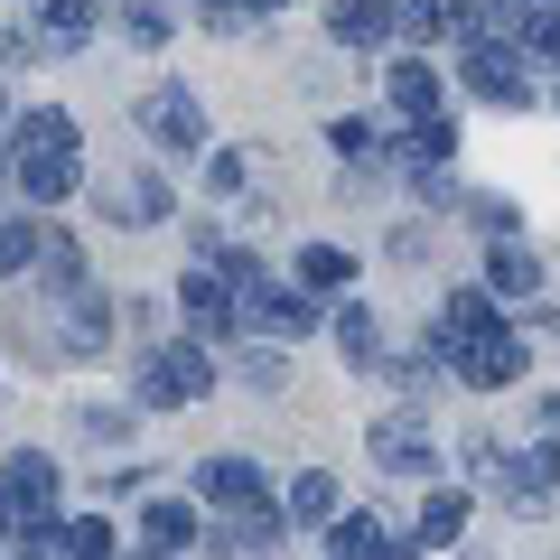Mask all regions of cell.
Here are the masks:
<instances>
[{
  "label": "cell",
  "mask_w": 560,
  "mask_h": 560,
  "mask_svg": "<svg viewBox=\"0 0 560 560\" xmlns=\"http://www.w3.org/2000/svg\"><path fill=\"white\" fill-rule=\"evenodd\" d=\"M486 300H541V253H523V243H486Z\"/></svg>",
  "instance_id": "obj_16"
},
{
  "label": "cell",
  "mask_w": 560,
  "mask_h": 560,
  "mask_svg": "<svg viewBox=\"0 0 560 560\" xmlns=\"http://www.w3.org/2000/svg\"><path fill=\"white\" fill-rule=\"evenodd\" d=\"M327 150H337V160H364V168H393V121L337 113V121H327Z\"/></svg>",
  "instance_id": "obj_17"
},
{
  "label": "cell",
  "mask_w": 560,
  "mask_h": 560,
  "mask_svg": "<svg viewBox=\"0 0 560 560\" xmlns=\"http://www.w3.org/2000/svg\"><path fill=\"white\" fill-rule=\"evenodd\" d=\"M327 514H337V477H327V467H300L290 495H280V523H290V533H327Z\"/></svg>",
  "instance_id": "obj_18"
},
{
  "label": "cell",
  "mask_w": 560,
  "mask_h": 560,
  "mask_svg": "<svg viewBox=\"0 0 560 560\" xmlns=\"http://www.w3.org/2000/svg\"><path fill=\"white\" fill-rule=\"evenodd\" d=\"M253 10H290V0H253Z\"/></svg>",
  "instance_id": "obj_38"
},
{
  "label": "cell",
  "mask_w": 560,
  "mask_h": 560,
  "mask_svg": "<svg viewBox=\"0 0 560 560\" xmlns=\"http://www.w3.org/2000/svg\"><path fill=\"white\" fill-rule=\"evenodd\" d=\"M374 533H383L374 504H364V514H327V551H337V560H364V551H374Z\"/></svg>",
  "instance_id": "obj_25"
},
{
  "label": "cell",
  "mask_w": 560,
  "mask_h": 560,
  "mask_svg": "<svg viewBox=\"0 0 560 560\" xmlns=\"http://www.w3.org/2000/svg\"><path fill=\"white\" fill-rule=\"evenodd\" d=\"M20 261H38V224L0 215V271H20Z\"/></svg>",
  "instance_id": "obj_29"
},
{
  "label": "cell",
  "mask_w": 560,
  "mask_h": 560,
  "mask_svg": "<svg viewBox=\"0 0 560 560\" xmlns=\"http://www.w3.org/2000/svg\"><path fill=\"white\" fill-rule=\"evenodd\" d=\"M458 560H504V551H495V541H458Z\"/></svg>",
  "instance_id": "obj_36"
},
{
  "label": "cell",
  "mask_w": 560,
  "mask_h": 560,
  "mask_svg": "<svg viewBox=\"0 0 560 560\" xmlns=\"http://www.w3.org/2000/svg\"><path fill=\"white\" fill-rule=\"evenodd\" d=\"M234 308H243L253 327H271V337H308V327L327 318V300H308L300 280H253V290H243Z\"/></svg>",
  "instance_id": "obj_6"
},
{
  "label": "cell",
  "mask_w": 560,
  "mask_h": 560,
  "mask_svg": "<svg viewBox=\"0 0 560 560\" xmlns=\"http://www.w3.org/2000/svg\"><path fill=\"white\" fill-rule=\"evenodd\" d=\"M0 495H10V514L47 523V514H57V458H38V448H20V458L0 467Z\"/></svg>",
  "instance_id": "obj_11"
},
{
  "label": "cell",
  "mask_w": 560,
  "mask_h": 560,
  "mask_svg": "<svg viewBox=\"0 0 560 560\" xmlns=\"http://www.w3.org/2000/svg\"><path fill=\"white\" fill-rule=\"evenodd\" d=\"M20 187L38 206H57L66 187H75V131H66V140H20Z\"/></svg>",
  "instance_id": "obj_12"
},
{
  "label": "cell",
  "mask_w": 560,
  "mask_h": 560,
  "mask_svg": "<svg viewBox=\"0 0 560 560\" xmlns=\"http://www.w3.org/2000/svg\"><path fill=\"white\" fill-rule=\"evenodd\" d=\"M337 364H346V374H383V364H393V337H383L374 308H346L337 300Z\"/></svg>",
  "instance_id": "obj_14"
},
{
  "label": "cell",
  "mask_w": 560,
  "mask_h": 560,
  "mask_svg": "<svg viewBox=\"0 0 560 560\" xmlns=\"http://www.w3.org/2000/svg\"><path fill=\"white\" fill-rule=\"evenodd\" d=\"M393 0H337V10H327V38H337V47H383V38H393Z\"/></svg>",
  "instance_id": "obj_20"
},
{
  "label": "cell",
  "mask_w": 560,
  "mask_h": 560,
  "mask_svg": "<svg viewBox=\"0 0 560 560\" xmlns=\"http://www.w3.org/2000/svg\"><path fill=\"white\" fill-rule=\"evenodd\" d=\"M541 430H551V440H560V393H551V401H541Z\"/></svg>",
  "instance_id": "obj_37"
},
{
  "label": "cell",
  "mask_w": 560,
  "mask_h": 560,
  "mask_svg": "<svg viewBox=\"0 0 560 560\" xmlns=\"http://www.w3.org/2000/svg\"><path fill=\"white\" fill-rule=\"evenodd\" d=\"M131 393L150 401V411H178V401L215 393V355H206V346H150L140 374H131Z\"/></svg>",
  "instance_id": "obj_2"
},
{
  "label": "cell",
  "mask_w": 560,
  "mask_h": 560,
  "mask_svg": "<svg viewBox=\"0 0 560 560\" xmlns=\"http://www.w3.org/2000/svg\"><path fill=\"white\" fill-rule=\"evenodd\" d=\"M140 533H150V551H187V541H197V514H187L178 495H160L150 514H140Z\"/></svg>",
  "instance_id": "obj_24"
},
{
  "label": "cell",
  "mask_w": 560,
  "mask_h": 560,
  "mask_svg": "<svg viewBox=\"0 0 560 560\" xmlns=\"http://www.w3.org/2000/svg\"><path fill=\"white\" fill-rule=\"evenodd\" d=\"M411 197L430 206V215H458V197H467V187L448 178V168H411Z\"/></svg>",
  "instance_id": "obj_27"
},
{
  "label": "cell",
  "mask_w": 560,
  "mask_h": 560,
  "mask_svg": "<svg viewBox=\"0 0 560 560\" xmlns=\"http://www.w3.org/2000/svg\"><path fill=\"white\" fill-rule=\"evenodd\" d=\"M458 215L477 224L486 243H514V234H523V206L504 197V187H467V197H458Z\"/></svg>",
  "instance_id": "obj_22"
},
{
  "label": "cell",
  "mask_w": 560,
  "mask_h": 560,
  "mask_svg": "<svg viewBox=\"0 0 560 560\" xmlns=\"http://www.w3.org/2000/svg\"><path fill=\"white\" fill-rule=\"evenodd\" d=\"M364 560H420V541L411 533H374V551H364Z\"/></svg>",
  "instance_id": "obj_35"
},
{
  "label": "cell",
  "mask_w": 560,
  "mask_h": 560,
  "mask_svg": "<svg viewBox=\"0 0 560 560\" xmlns=\"http://www.w3.org/2000/svg\"><path fill=\"white\" fill-rule=\"evenodd\" d=\"M197 495L215 504V514H243V504H271V477H261L253 458H206L197 467Z\"/></svg>",
  "instance_id": "obj_10"
},
{
  "label": "cell",
  "mask_w": 560,
  "mask_h": 560,
  "mask_svg": "<svg viewBox=\"0 0 560 560\" xmlns=\"http://www.w3.org/2000/svg\"><path fill=\"white\" fill-rule=\"evenodd\" d=\"M458 84H467L477 103H495V113H523V103H533L523 57H514L504 38H486V28H477V38H458Z\"/></svg>",
  "instance_id": "obj_3"
},
{
  "label": "cell",
  "mask_w": 560,
  "mask_h": 560,
  "mask_svg": "<svg viewBox=\"0 0 560 560\" xmlns=\"http://www.w3.org/2000/svg\"><path fill=\"white\" fill-rule=\"evenodd\" d=\"M47 38L84 47V38H94V0H47Z\"/></svg>",
  "instance_id": "obj_26"
},
{
  "label": "cell",
  "mask_w": 560,
  "mask_h": 560,
  "mask_svg": "<svg viewBox=\"0 0 560 560\" xmlns=\"http://www.w3.org/2000/svg\"><path fill=\"white\" fill-rule=\"evenodd\" d=\"M121 28H131L140 47H160V38H168V0H131V10H121Z\"/></svg>",
  "instance_id": "obj_30"
},
{
  "label": "cell",
  "mask_w": 560,
  "mask_h": 560,
  "mask_svg": "<svg viewBox=\"0 0 560 560\" xmlns=\"http://www.w3.org/2000/svg\"><path fill=\"white\" fill-rule=\"evenodd\" d=\"M103 215H113V224H160L168 215V187L140 178V168H131V178H103Z\"/></svg>",
  "instance_id": "obj_21"
},
{
  "label": "cell",
  "mask_w": 560,
  "mask_h": 560,
  "mask_svg": "<svg viewBox=\"0 0 560 560\" xmlns=\"http://www.w3.org/2000/svg\"><path fill=\"white\" fill-rule=\"evenodd\" d=\"M467 523H477V495H467V486H440L430 477V495H420V551H458L467 541Z\"/></svg>",
  "instance_id": "obj_9"
},
{
  "label": "cell",
  "mask_w": 560,
  "mask_h": 560,
  "mask_svg": "<svg viewBox=\"0 0 560 560\" xmlns=\"http://www.w3.org/2000/svg\"><path fill=\"white\" fill-rule=\"evenodd\" d=\"M458 458H467V477H495V458H504V448L486 440V430H458Z\"/></svg>",
  "instance_id": "obj_32"
},
{
  "label": "cell",
  "mask_w": 560,
  "mask_h": 560,
  "mask_svg": "<svg viewBox=\"0 0 560 560\" xmlns=\"http://www.w3.org/2000/svg\"><path fill=\"white\" fill-rule=\"evenodd\" d=\"M131 560H168V551H131Z\"/></svg>",
  "instance_id": "obj_39"
},
{
  "label": "cell",
  "mask_w": 560,
  "mask_h": 560,
  "mask_svg": "<svg viewBox=\"0 0 560 560\" xmlns=\"http://www.w3.org/2000/svg\"><path fill=\"white\" fill-rule=\"evenodd\" d=\"M364 458L383 467V477H440V430H430V420L420 411H383L374 430H364Z\"/></svg>",
  "instance_id": "obj_5"
},
{
  "label": "cell",
  "mask_w": 560,
  "mask_h": 560,
  "mask_svg": "<svg viewBox=\"0 0 560 560\" xmlns=\"http://www.w3.org/2000/svg\"><path fill=\"white\" fill-rule=\"evenodd\" d=\"M206 187H215V197H234V187H243V160H234V150H215V160H206Z\"/></svg>",
  "instance_id": "obj_33"
},
{
  "label": "cell",
  "mask_w": 560,
  "mask_h": 560,
  "mask_svg": "<svg viewBox=\"0 0 560 560\" xmlns=\"http://www.w3.org/2000/svg\"><path fill=\"white\" fill-rule=\"evenodd\" d=\"M140 131L160 140V150H197L206 140V103L187 84H160V94H140Z\"/></svg>",
  "instance_id": "obj_8"
},
{
  "label": "cell",
  "mask_w": 560,
  "mask_h": 560,
  "mask_svg": "<svg viewBox=\"0 0 560 560\" xmlns=\"http://www.w3.org/2000/svg\"><path fill=\"white\" fill-rule=\"evenodd\" d=\"M178 308H187V318H197V327H215V337H224V327H234V290H224L215 271H187Z\"/></svg>",
  "instance_id": "obj_23"
},
{
  "label": "cell",
  "mask_w": 560,
  "mask_h": 560,
  "mask_svg": "<svg viewBox=\"0 0 560 560\" xmlns=\"http://www.w3.org/2000/svg\"><path fill=\"white\" fill-rule=\"evenodd\" d=\"M448 374H458L467 393H504V383L533 374V346H523V327H514V318H495L486 337H467L458 355H448Z\"/></svg>",
  "instance_id": "obj_4"
},
{
  "label": "cell",
  "mask_w": 560,
  "mask_h": 560,
  "mask_svg": "<svg viewBox=\"0 0 560 560\" xmlns=\"http://www.w3.org/2000/svg\"><path fill=\"white\" fill-rule=\"evenodd\" d=\"M486 327H495V300H486L477 280H458V290H448V300L430 308V327H420V346H430V355L448 364V355H458L467 337H486Z\"/></svg>",
  "instance_id": "obj_7"
},
{
  "label": "cell",
  "mask_w": 560,
  "mask_h": 560,
  "mask_svg": "<svg viewBox=\"0 0 560 560\" xmlns=\"http://www.w3.org/2000/svg\"><path fill=\"white\" fill-rule=\"evenodd\" d=\"M290 271H300L308 300H346V290H355V253H337V243H300Z\"/></svg>",
  "instance_id": "obj_19"
},
{
  "label": "cell",
  "mask_w": 560,
  "mask_h": 560,
  "mask_svg": "<svg viewBox=\"0 0 560 560\" xmlns=\"http://www.w3.org/2000/svg\"><path fill=\"white\" fill-rule=\"evenodd\" d=\"M383 94H393V113H401V121L448 113V84H440V66H430V57H393V66H383Z\"/></svg>",
  "instance_id": "obj_13"
},
{
  "label": "cell",
  "mask_w": 560,
  "mask_h": 560,
  "mask_svg": "<svg viewBox=\"0 0 560 560\" xmlns=\"http://www.w3.org/2000/svg\"><path fill=\"white\" fill-rule=\"evenodd\" d=\"M393 261H430V224H401V234H393Z\"/></svg>",
  "instance_id": "obj_34"
},
{
  "label": "cell",
  "mask_w": 560,
  "mask_h": 560,
  "mask_svg": "<svg viewBox=\"0 0 560 560\" xmlns=\"http://www.w3.org/2000/svg\"><path fill=\"white\" fill-rule=\"evenodd\" d=\"M393 20H401V38H411V47H430V38H477V0H401Z\"/></svg>",
  "instance_id": "obj_15"
},
{
  "label": "cell",
  "mask_w": 560,
  "mask_h": 560,
  "mask_svg": "<svg viewBox=\"0 0 560 560\" xmlns=\"http://www.w3.org/2000/svg\"><path fill=\"white\" fill-rule=\"evenodd\" d=\"M66 560H113V523H94V514H84V523H66Z\"/></svg>",
  "instance_id": "obj_28"
},
{
  "label": "cell",
  "mask_w": 560,
  "mask_h": 560,
  "mask_svg": "<svg viewBox=\"0 0 560 560\" xmlns=\"http://www.w3.org/2000/svg\"><path fill=\"white\" fill-rule=\"evenodd\" d=\"M495 504H504V514H523V523H541L560 504V440H551V430L495 458Z\"/></svg>",
  "instance_id": "obj_1"
},
{
  "label": "cell",
  "mask_w": 560,
  "mask_h": 560,
  "mask_svg": "<svg viewBox=\"0 0 560 560\" xmlns=\"http://www.w3.org/2000/svg\"><path fill=\"white\" fill-rule=\"evenodd\" d=\"M243 383H261V393H280V383H290V364H280V346H243Z\"/></svg>",
  "instance_id": "obj_31"
}]
</instances>
